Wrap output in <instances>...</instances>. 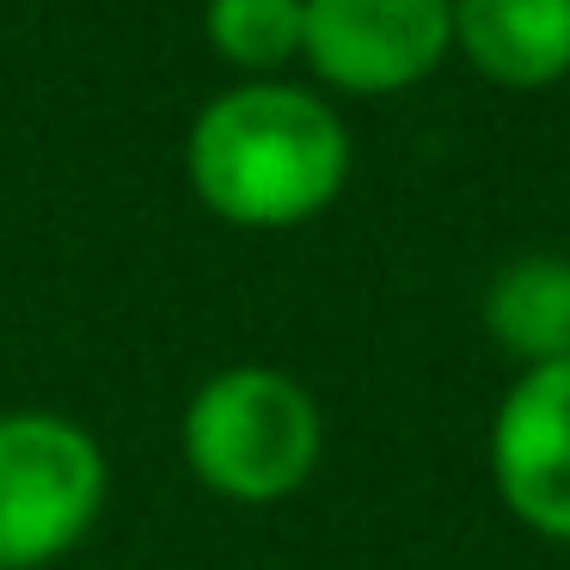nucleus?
<instances>
[{"mask_svg":"<svg viewBox=\"0 0 570 570\" xmlns=\"http://www.w3.org/2000/svg\"><path fill=\"white\" fill-rule=\"evenodd\" d=\"M178 454L222 503H283L320 472L325 411L295 374L271 362H234L190 393L178 417Z\"/></svg>","mask_w":570,"mask_h":570,"instance_id":"2","label":"nucleus"},{"mask_svg":"<svg viewBox=\"0 0 570 570\" xmlns=\"http://www.w3.org/2000/svg\"><path fill=\"white\" fill-rule=\"evenodd\" d=\"M454 50L491 87H558L570 75V0H454Z\"/></svg>","mask_w":570,"mask_h":570,"instance_id":"6","label":"nucleus"},{"mask_svg":"<svg viewBox=\"0 0 570 570\" xmlns=\"http://www.w3.org/2000/svg\"><path fill=\"white\" fill-rule=\"evenodd\" d=\"M497 503L540 540L570 546V362L521 368L491 417Z\"/></svg>","mask_w":570,"mask_h":570,"instance_id":"5","label":"nucleus"},{"mask_svg":"<svg viewBox=\"0 0 570 570\" xmlns=\"http://www.w3.org/2000/svg\"><path fill=\"white\" fill-rule=\"evenodd\" d=\"M484 337L521 368L570 362V258L564 252H521L484 283L479 301Z\"/></svg>","mask_w":570,"mask_h":570,"instance_id":"7","label":"nucleus"},{"mask_svg":"<svg viewBox=\"0 0 570 570\" xmlns=\"http://www.w3.org/2000/svg\"><path fill=\"white\" fill-rule=\"evenodd\" d=\"M111 460L80 417L50 405L0 411V570H50L99 528Z\"/></svg>","mask_w":570,"mask_h":570,"instance_id":"3","label":"nucleus"},{"mask_svg":"<svg viewBox=\"0 0 570 570\" xmlns=\"http://www.w3.org/2000/svg\"><path fill=\"white\" fill-rule=\"evenodd\" d=\"M203 38L239 75L271 80L276 68H288L301 56L307 0H209L203 7Z\"/></svg>","mask_w":570,"mask_h":570,"instance_id":"8","label":"nucleus"},{"mask_svg":"<svg viewBox=\"0 0 570 570\" xmlns=\"http://www.w3.org/2000/svg\"><path fill=\"white\" fill-rule=\"evenodd\" d=\"M185 178L197 203L246 234L307 227L350 185V129L320 92L288 80H246L197 111L185 136Z\"/></svg>","mask_w":570,"mask_h":570,"instance_id":"1","label":"nucleus"},{"mask_svg":"<svg viewBox=\"0 0 570 570\" xmlns=\"http://www.w3.org/2000/svg\"><path fill=\"white\" fill-rule=\"evenodd\" d=\"M454 50V0H307L301 62L350 99H386Z\"/></svg>","mask_w":570,"mask_h":570,"instance_id":"4","label":"nucleus"}]
</instances>
